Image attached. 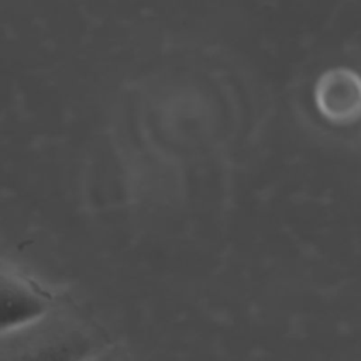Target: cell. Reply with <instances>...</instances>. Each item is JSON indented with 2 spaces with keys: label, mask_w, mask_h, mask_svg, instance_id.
Returning <instances> with one entry per match:
<instances>
[{
  "label": "cell",
  "mask_w": 361,
  "mask_h": 361,
  "mask_svg": "<svg viewBox=\"0 0 361 361\" xmlns=\"http://www.w3.org/2000/svg\"><path fill=\"white\" fill-rule=\"evenodd\" d=\"M319 111L331 123H351L361 116V78L347 68L324 72L314 90Z\"/></svg>",
  "instance_id": "6da1fadb"
},
{
  "label": "cell",
  "mask_w": 361,
  "mask_h": 361,
  "mask_svg": "<svg viewBox=\"0 0 361 361\" xmlns=\"http://www.w3.org/2000/svg\"><path fill=\"white\" fill-rule=\"evenodd\" d=\"M45 309L42 293L20 276L0 269V331L30 323Z\"/></svg>",
  "instance_id": "7a4b0ae2"
}]
</instances>
